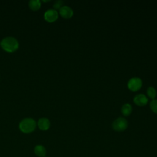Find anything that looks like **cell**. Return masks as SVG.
Masks as SVG:
<instances>
[{"mask_svg": "<svg viewBox=\"0 0 157 157\" xmlns=\"http://www.w3.org/2000/svg\"><path fill=\"white\" fill-rule=\"evenodd\" d=\"M37 125L40 129L45 131L47 130L50 126V122L47 118H41L37 122Z\"/></svg>", "mask_w": 157, "mask_h": 157, "instance_id": "cell-8", "label": "cell"}, {"mask_svg": "<svg viewBox=\"0 0 157 157\" xmlns=\"http://www.w3.org/2000/svg\"><path fill=\"white\" fill-rule=\"evenodd\" d=\"M28 6L32 10L36 11L40 8L41 2L39 0H31L28 2Z\"/></svg>", "mask_w": 157, "mask_h": 157, "instance_id": "cell-11", "label": "cell"}, {"mask_svg": "<svg viewBox=\"0 0 157 157\" xmlns=\"http://www.w3.org/2000/svg\"><path fill=\"white\" fill-rule=\"evenodd\" d=\"M150 107L154 113L157 114V99H153L150 102Z\"/></svg>", "mask_w": 157, "mask_h": 157, "instance_id": "cell-13", "label": "cell"}, {"mask_svg": "<svg viewBox=\"0 0 157 157\" xmlns=\"http://www.w3.org/2000/svg\"><path fill=\"white\" fill-rule=\"evenodd\" d=\"M60 15L66 19L71 18L73 16L74 12L73 10L67 6H63L59 10Z\"/></svg>", "mask_w": 157, "mask_h": 157, "instance_id": "cell-6", "label": "cell"}, {"mask_svg": "<svg viewBox=\"0 0 157 157\" xmlns=\"http://www.w3.org/2000/svg\"><path fill=\"white\" fill-rule=\"evenodd\" d=\"M128 88L132 91L139 90L142 86V81L139 77H132L129 80L127 84Z\"/></svg>", "mask_w": 157, "mask_h": 157, "instance_id": "cell-4", "label": "cell"}, {"mask_svg": "<svg viewBox=\"0 0 157 157\" xmlns=\"http://www.w3.org/2000/svg\"><path fill=\"white\" fill-rule=\"evenodd\" d=\"M35 154L39 157H44L46 154L45 148L41 145H37L34 147Z\"/></svg>", "mask_w": 157, "mask_h": 157, "instance_id": "cell-9", "label": "cell"}, {"mask_svg": "<svg viewBox=\"0 0 157 157\" xmlns=\"http://www.w3.org/2000/svg\"><path fill=\"white\" fill-rule=\"evenodd\" d=\"M63 2L62 1H56L55 3H54V4H53V8H54V9L55 10H58V9H61V7H62V5H63Z\"/></svg>", "mask_w": 157, "mask_h": 157, "instance_id": "cell-14", "label": "cell"}, {"mask_svg": "<svg viewBox=\"0 0 157 157\" xmlns=\"http://www.w3.org/2000/svg\"><path fill=\"white\" fill-rule=\"evenodd\" d=\"M147 95L148 96L152 99H155L156 96V91L155 90V88L153 86H149L148 88H147Z\"/></svg>", "mask_w": 157, "mask_h": 157, "instance_id": "cell-12", "label": "cell"}, {"mask_svg": "<svg viewBox=\"0 0 157 157\" xmlns=\"http://www.w3.org/2000/svg\"><path fill=\"white\" fill-rule=\"evenodd\" d=\"M133 101L137 105L144 106L147 104L148 99L147 96L144 94H139L134 97Z\"/></svg>", "mask_w": 157, "mask_h": 157, "instance_id": "cell-7", "label": "cell"}, {"mask_svg": "<svg viewBox=\"0 0 157 157\" xmlns=\"http://www.w3.org/2000/svg\"><path fill=\"white\" fill-rule=\"evenodd\" d=\"M0 44L4 50L9 53L16 51L19 47L18 42L13 37H6L4 38Z\"/></svg>", "mask_w": 157, "mask_h": 157, "instance_id": "cell-1", "label": "cell"}, {"mask_svg": "<svg viewBox=\"0 0 157 157\" xmlns=\"http://www.w3.org/2000/svg\"><path fill=\"white\" fill-rule=\"evenodd\" d=\"M36 126V122L31 118L23 119L19 124V128L24 133H30L33 132Z\"/></svg>", "mask_w": 157, "mask_h": 157, "instance_id": "cell-2", "label": "cell"}, {"mask_svg": "<svg viewBox=\"0 0 157 157\" xmlns=\"http://www.w3.org/2000/svg\"><path fill=\"white\" fill-rule=\"evenodd\" d=\"M132 110V106L131 104L128 103H126L123 104L121 109V112L124 116H129L131 113Z\"/></svg>", "mask_w": 157, "mask_h": 157, "instance_id": "cell-10", "label": "cell"}, {"mask_svg": "<svg viewBox=\"0 0 157 157\" xmlns=\"http://www.w3.org/2000/svg\"><path fill=\"white\" fill-rule=\"evenodd\" d=\"M58 18V13L55 9H48L44 13V18L48 22H54Z\"/></svg>", "mask_w": 157, "mask_h": 157, "instance_id": "cell-5", "label": "cell"}, {"mask_svg": "<svg viewBox=\"0 0 157 157\" xmlns=\"http://www.w3.org/2000/svg\"><path fill=\"white\" fill-rule=\"evenodd\" d=\"M112 128L118 132H121L126 129L128 126V121L123 117H118L112 123Z\"/></svg>", "mask_w": 157, "mask_h": 157, "instance_id": "cell-3", "label": "cell"}]
</instances>
